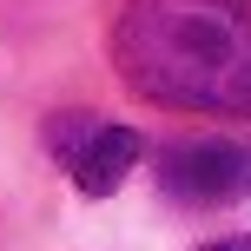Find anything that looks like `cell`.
Returning a JSON list of instances; mask_svg holds the SVG:
<instances>
[{"mask_svg":"<svg viewBox=\"0 0 251 251\" xmlns=\"http://www.w3.org/2000/svg\"><path fill=\"white\" fill-rule=\"evenodd\" d=\"M113 60L159 106L251 113V0H126Z\"/></svg>","mask_w":251,"mask_h":251,"instance_id":"6da1fadb","label":"cell"},{"mask_svg":"<svg viewBox=\"0 0 251 251\" xmlns=\"http://www.w3.org/2000/svg\"><path fill=\"white\" fill-rule=\"evenodd\" d=\"M47 146H53V159L66 165V178L86 199L119 192V178L139 165V132L106 119V113H53L47 119Z\"/></svg>","mask_w":251,"mask_h":251,"instance_id":"7a4b0ae2","label":"cell"},{"mask_svg":"<svg viewBox=\"0 0 251 251\" xmlns=\"http://www.w3.org/2000/svg\"><path fill=\"white\" fill-rule=\"evenodd\" d=\"M165 199L199 205V212H225V205L251 199V152L238 139H185L159 159Z\"/></svg>","mask_w":251,"mask_h":251,"instance_id":"3957f363","label":"cell"},{"mask_svg":"<svg viewBox=\"0 0 251 251\" xmlns=\"http://www.w3.org/2000/svg\"><path fill=\"white\" fill-rule=\"evenodd\" d=\"M199 251H251V238H212V245H199Z\"/></svg>","mask_w":251,"mask_h":251,"instance_id":"277c9868","label":"cell"}]
</instances>
